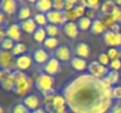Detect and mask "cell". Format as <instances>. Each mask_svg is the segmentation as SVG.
<instances>
[{"mask_svg":"<svg viewBox=\"0 0 121 113\" xmlns=\"http://www.w3.org/2000/svg\"><path fill=\"white\" fill-rule=\"evenodd\" d=\"M99 20L102 23V25H104V27L106 28V31H109L115 24H119V23H117V20H115L111 14L100 15V17H99Z\"/></svg>","mask_w":121,"mask_h":113,"instance_id":"22","label":"cell"},{"mask_svg":"<svg viewBox=\"0 0 121 113\" xmlns=\"http://www.w3.org/2000/svg\"><path fill=\"white\" fill-rule=\"evenodd\" d=\"M121 27H120V24H115L112 28H111V31H113V32H115V33H121L120 32Z\"/></svg>","mask_w":121,"mask_h":113,"instance_id":"49","label":"cell"},{"mask_svg":"<svg viewBox=\"0 0 121 113\" xmlns=\"http://www.w3.org/2000/svg\"><path fill=\"white\" fill-rule=\"evenodd\" d=\"M120 59H121V48H120Z\"/></svg>","mask_w":121,"mask_h":113,"instance_id":"54","label":"cell"},{"mask_svg":"<svg viewBox=\"0 0 121 113\" xmlns=\"http://www.w3.org/2000/svg\"><path fill=\"white\" fill-rule=\"evenodd\" d=\"M65 1L64 0H54L53 1V9L54 11H64Z\"/></svg>","mask_w":121,"mask_h":113,"instance_id":"41","label":"cell"},{"mask_svg":"<svg viewBox=\"0 0 121 113\" xmlns=\"http://www.w3.org/2000/svg\"><path fill=\"white\" fill-rule=\"evenodd\" d=\"M30 113H47V112H46L45 108H39V110H37V111H33V112H30Z\"/></svg>","mask_w":121,"mask_h":113,"instance_id":"50","label":"cell"},{"mask_svg":"<svg viewBox=\"0 0 121 113\" xmlns=\"http://www.w3.org/2000/svg\"><path fill=\"white\" fill-rule=\"evenodd\" d=\"M69 64H71V67L77 72H83L88 68V64H87L86 59H82L79 57H73L72 60L69 61Z\"/></svg>","mask_w":121,"mask_h":113,"instance_id":"19","label":"cell"},{"mask_svg":"<svg viewBox=\"0 0 121 113\" xmlns=\"http://www.w3.org/2000/svg\"><path fill=\"white\" fill-rule=\"evenodd\" d=\"M78 27L80 31H91V27H92V24H93V20L88 19L87 17H83L78 20Z\"/></svg>","mask_w":121,"mask_h":113,"instance_id":"28","label":"cell"},{"mask_svg":"<svg viewBox=\"0 0 121 113\" xmlns=\"http://www.w3.org/2000/svg\"><path fill=\"white\" fill-rule=\"evenodd\" d=\"M32 57H33V60L35 64L38 65H45L49 59H51V55L49 53L47 52V50H45L43 47H39V48H35L32 53Z\"/></svg>","mask_w":121,"mask_h":113,"instance_id":"13","label":"cell"},{"mask_svg":"<svg viewBox=\"0 0 121 113\" xmlns=\"http://www.w3.org/2000/svg\"><path fill=\"white\" fill-rule=\"evenodd\" d=\"M19 7L20 6L15 0H2V1H0V11L6 15L17 14Z\"/></svg>","mask_w":121,"mask_h":113,"instance_id":"11","label":"cell"},{"mask_svg":"<svg viewBox=\"0 0 121 113\" xmlns=\"http://www.w3.org/2000/svg\"><path fill=\"white\" fill-rule=\"evenodd\" d=\"M49 113H56V112H55V111H53V110H52V111H51V112H49Z\"/></svg>","mask_w":121,"mask_h":113,"instance_id":"53","label":"cell"},{"mask_svg":"<svg viewBox=\"0 0 121 113\" xmlns=\"http://www.w3.org/2000/svg\"><path fill=\"white\" fill-rule=\"evenodd\" d=\"M15 60L17 58L11 51L0 50V70L15 71Z\"/></svg>","mask_w":121,"mask_h":113,"instance_id":"5","label":"cell"},{"mask_svg":"<svg viewBox=\"0 0 121 113\" xmlns=\"http://www.w3.org/2000/svg\"><path fill=\"white\" fill-rule=\"evenodd\" d=\"M88 74H91L92 77H94L95 79H99V80H102L104 78H106L107 74L109 73V70L107 66H104L101 65L99 61L94 60V61H91L88 64Z\"/></svg>","mask_w":121,"mask_h":113,"instance_id":"4","label":"cell"},{"mask_svg":"<svg viewBox=\"0 0 121 113\" xmlns=\"http://www.w3.org/2000/svg\"><path fill=\"white\" fill-rule=\"evenodd\" d=\"M47 38H48V36H47V32H46L45 27H38V30H37V31L34 32V34H33L34 41L38 42V44H43Z\"/></svg>","mask_w":121,"mask_h":113,"instance_id":"25","label":"cell"},{"mask_svg":"<svg viewBox=\"0 0 121 113\" xmlns=\"http://www.w3.org/2000/svg\"><path fill=\"white\" fill-rule=\"evenodd\" d=\"M42 71H43V73L53 77V75L60 73V71H61V63L56 58L51 57V59L42 66Z\"/></svg>","mask_w":121,"mask_h":113,"instance_id":"8","label":"cell"},{"mask_svg":"<svg viewBox=\"0 0 121 113\" xmlns=\"http://www.w3.org/2000/svg\"><path fill=\"white\" fill-rule=\"evenodd\" d=\"M0 84H1V86H2L4 90H6V91H13V90H14V85H15L14 74L12 73L8 78H6L5 80H2Z\"/></svg>","mask_w":121,"mask_h":113,"instance_id":"27","label":"cell"},{"mask_svg":"<svg viewBox=\"0 0 121 113\" xmlns=\"http://www.w3.org/2000/svg\"><path fill=\"white\" fill-rule=\"evenodd\" d=\"M46 17H47L48 24H52V25H56V26L61 25V26H64L67 23L64 11H54V9H52L51 12H48L46 14Z\"/></svg>","mask_w":121,"mask_h":113,"instance_id":"10","label":"cell"},{"mask_svg":"<svg viewBox=\"0 0 121 113\" xmlns=\"http://www.w3.org/2000/svg\"><path fill=\"white\" fill-rule=\"evenodd\" d=\"M7 38L12 39L14 42H20L21 39V27L19 24H9L7 27Z\"/></svg>","mask_w":121,"mask_h":113,"instance_id":"15","label":"cell"},{"mask_svg":"<svg viewBox=\"0 0 121 113\" xmlns=\"http://www.w3.org/2000/svg\"><path fill=\"white\" fill-rule=\"evenodd\" d=\"M7 23V19H6V14H4L1 11H0V26H4V24ZM5 27V26H4Z\"/></svg>","mask_w":121,"mask_h":113,"instance_id":"48","label":"cell"},{"mask_svg":"<svg viewBox=\"0 0 121 113\" xmlns=\"http://www.w3.org/2000/svg\"><path fill=\"white\" fill-rule=\"evenodd\" d=\"M62 32L65 33V36L71 39H75L79 34V27H78V24L77 23H73V21H67L64 26H62Z\"/></svg>","mask_w":121,"mask_h":113,"instance_id":"16","label":"cell"},{"mask_svg":"<svg viewBox=\"0 0 121 113\" xmlns=\"http://www.w3.org/2000/svg\"><path fill=\"white\" fill-rule=\"evenodd\" d=\"M12 73H13V72H12V71H8V70H0V82H1L2 80H5L6 78H8Z\"/></svg>","mask_w":121,"mask_h":113,"instance_id":"45","label":"cell"},{"mask_svg":"<svg viewBox=\"0 0 121 113\" xmlns=\"http://www.w3.org/2000/svg\"><path fill=\"white\" fill-rule=\"evenodd\" d=\"M109 14L117 20V23H121V7L115 5V7L112 9V12Z\"/></svg>","mask_w":121,"mask_h":113,"instance_id":"38","label":"cell"},{"mask_svg":"<svg viewBox=\"0 0 121 113\" xmlns=\"http://www.w3.org/2000/svg\"><path fill=\"white\" fill-rule=\"evenodd\" d=\"M98 61H99L101 65H104V66H108V65L111 64V59L108 58V55H107L106 52H101V53L99 54Z\"/></svg>","mask_w":121,"mask_h":113,"instance_id":"36","label":"cell"},{"mask_svg":"<svg viewBox=\"0 0 121 113\" xmlns=\"http://www.w3.org/2000/svg\"><path fill=\"white\" fill-rule=\"evenodd\" d=\"M114 7H115V1H112V0L105 1L104 4H101V7H100V13H101V15H104V14H109Z\"/></svg>","mask_w":121,"mask_h":113,"instance_id":"29","label":"cell"},{"mask_svg":"<svg viewBox=\"0 0 121 113\" xmlns=\"http://www.w3.org/2000/svg\"><path fill=\"white\" fill-rule=\"evenodd\" d=\"M67 106V101L64 97V94H58L55 93L54 98H53V101H52V105L51 107L53 110H58V108H61V107H66Z\"/></svg>","mask_w":121,"mask_h":113,"instance_id":"23","label":"cell"},{"mask_svg":"<svg viewBox=\"0 0 121 113\" xmlns=\"http://www.w3.org/2000/svg\"><path fill=\"white\" fill-rule=\"evenodd\" d=\"M14 79H15V85H14V90L13 92L17 95L20 97H26L30 94L33 85H34V80L32 79V77L26 74V72H19V71H13Z\"/></svg>","mask_w":121,"mask_h":113,"instance_id":"2","label":"cell"},{"mask_svg":"<svg viewBox=\"0 0 121 113\" xmlns=\"http://www.w3.org/2000/svg\"><path fill=\"white\" fill-rule=\"evenodd\" d=\"M33 19H34V21L37 23L38 27H46V26L48 25V20H47L46 14H42V13H38V12H37V13L33 15Z\"/></svg>","mask_w":121,"mask_h":113,"instance_id":"30","label":"cell"},{"mask_svg":"<svg viewBox=\"0 0 121 113\" xmlns=\"http://www.w3.org/2000/svg\"><path fill=\"white\" fill-rule=\"evenodd\" d=\"M34 9L38 13L47 14L48 12H51L53 9V1H51V0H38L34 4Z\"/></svg>","mask_w":121,"mask_h":113,"instance_id":"18","label":"cell"},{"mask_svg":"<svg viewBox=\"0 0 121 113\" xmlns=\"http://www.w3.org/2000/svg\"><path fill=\"white\" fill-rule=\"evenodd\" d=\"M0 113H5V111H4V108L0 106Z\"/></svg>","mask_w":121,"mask_h":113,"instance_id":"52","label":"cell"},{"mask_svg":"<svg viewBox=\"0 0 121 113\" xmlns=\"http://www.w3.org/2000/svg\"><path fill=\"white\" fill-rule=\"evenodd\" d=\"M104 42L107 45V46H111V47H120L121 48V33H115L113 31H106L104 34Z\"/></svg>","mask_w":121,"mask_h":113,"instance_id":"9","label":"cell"},{"mask_svg":"<svg viewBox=\"0 0 121 113\" xmlns=\"http://www.w3.org/2000/svg\"><path fill=\"white\" fill-rule=\"evenodd\" d=\"M91 32L95 36H99V34H104L106 32V28L104 27L102 23L99 20V19H95L93 20V24H92V27H91Z\"/></svg>","mask_w":121,"mask_h":113,"instance_id":"26","label":"cell"},{"mask_svg":"<svg viewBox=\"0 0 121 113\" xmlns=\"http://www.w3.org/2000/svg\"><path fill=\"white\" fill-rule=\"evenodd\" d=\"M109 113H121V104H117V105L112 106Z\"/></svg>","mask_w":121,"mask_h":113,"instance_id":"46","label":"cell"},{"mask_svg":"<svg viewBox=\"0 0 121 113\" xmlns=\"http://www.w3.org/2000/svg\"><path fill=\"white\" fill-rule=\"evenodd\" d=\"M78 1L77 0H65V8L64 11H72L77 6Z\"/></svg>","mask_w":121,"mask_h":113,"instance_id":"42","label":"cell"},{"mask_svg":"<svg viewBox=\"0 0 121 113\" xmlns=\"http://www.w3.org/2000/svg\"><path fill=\"white\" fill-rule=\"evenodd\" d=\"M20 27H21V31H24L25 33H27V34H34V32L38 30V25H37V23L34 21V19L33 18H31V19H27V20H25V21H21L20 24Z\"/></svg>","mask_w":121,"mask_h":113,"instance_id":"20","label":"cell"},{"mask_svg":"<svg viewBox=\"0 0 121 113\" xmlns=\"http://www.w3.org/2000/svg\"><path fill=\"white\" fill-rule=\"evenodd\" d=\"M41 101H42V100H41L37 94H32V93H31V94H28V95H26V97L24 98L22 104L30 110V112H33V111H37V110L41 108L40 107Z\"/></svg>","mask_w":121,"mask_h":113,"instance_id":"12","label":"cell"},{"mask_svg":"<svg viewBox=\"0 0 121 113\" xmlns=\"http://www.w3.org/2000/svg\"><path fill=\"white\" fill-rule=\"evenodd\" d=\"M107 85L114 87V85H118L120 82V72L118 71H109V73L107 74L106 78L102 79Z\"/></svg>","mask_w":121,"mask_h":113,"instance_id":"21","label":"cell"},{"mask_svg":"<svg viewBox=\"0 0 121 113\" xmlns=\"http://www.w3.org/2000/svg\"><path fill=\"white\" fill-rule=\"evenodd\" d=\"M12 112L13 113H30V110H28L22 103H19V104L14 105Z\"/></svg>","mask_w":121,"mask_h":113,"instance_id":"37","label":"cell"},{"mask_svg":"<svg viewBox=\"0 0 121 113\" xmlns=\"http://www.w3.org/2000/svg\"><path fill=\"white\" fill-rule=\"evenodd\" d=\"M45 30H46V32H47V36L51 38H56L60 34V32H61V30L59 28V26L52 25V24H48V25L45 27Z\"/></svg>","mask_w":121,"mask_h":113,"instance_id":"32","label":"cell"},{"mask_svg":"<svg viewBox=\"0 0 121 113\" xmlns=\"http://www.w3.org/2000/svg\"><path fill=\"white\" fill-rule=\"evenodd\" d=\"M107 55L108 58L112 60H115V59H120V48H117V47H109L107 50Z\"/></svg>","mask_w":121,"mask_h":113,"instance_id":"34","label":"cell"},{"mask_svg":"<svg viewBox=\"0 0 121 113\" xmlns=\"http://www.w3.org/2000/svg\"><path fill=\"white\" fill-rule=\"evenodd\" d=\"M113 99L121 100V85L113 87Z\"/></svg>","mask_w":121,"mask_h":113,"instance_id":"43","label":"cell"},{"mask_svg":"<svg viewBox=\"0 0 121 113\" xmlns=\"http://www.w3.org/2000/svg\"><path fill=\"white\" fill-rule=\"evenodd\" d=\"M15 44H17V42H14L12 39L5 38V39L0 42V50H2V51H11V52H12V50L14 48Z\"/></svg>","mask_w":121,"mask_h":113,"instance_id":"33","label":"cell"},{"mask_svg":"<svg viewBox=\"0 0 121 113\" xmlns=\"http://www.w3.org/2000/svg\"><path fill=\"white\" fill-rule=\"evenodd\" d=\"M34 64V60H33V57L32 54H22L20 57L17 58L15 60V71H19V72H26L27 70H30Z\"/></svg>","mask_w":121,"mask_h":113,"instance_id":"6","label":"cell"},{"mask_svg":"<svg viewBox=\"0 0 121 113\" xmlns=\"http://www.w3.org/2000/svg\"><path fill=\"white\" fill-rule=\"evenodd\" d=\"M42 45H43V48H45V50H47V51H53V52L60 46L58 38H51V37L47 38Z\"/></svg>","mask_w":121,"mask_h":113,"instance_id":"24","label":"cell"},{"mask_svg":"<svg viewBox=\"0 0 121 113\" xmlns=\"http://www.w3.org/2000/svg\"><path fill=\"white\" fill-rule=\"evenodd\" d=\"M120 104H121V103H120Z\"/></svg>","mask_w":121,"mask_h":113,"instance_id":"56","label":"cell"},{"mask_svg":"<svg viewBox=\"0 0 121 113\" xmlns=\"http://www.w3.org/2000/svg\"><path fill=\"white\" fill-rule=\"evenodd\" d=\"M5 38H7V30H6V27H1L0 28V42Z\"/></svg>","mask_w":121,"mask_h":113,"instance_id":"47","label":"cell"},{"mask_svg":"<svg viewBox=\"0 0 121 113\" xmlns=\"http://www.w3.org/2000/svg\"><path fill=\"white\" fill-rule=\"evenodd\" d=\"M26 51H27V46H26L25 44H22V42H17L15 46H14V48L12 50V53L14 54L15 58H18V57H20V55H22V54H26Z\"/></svg>","mask_w":121,"mask_h":113,"instance_id":"31","label":"cell"},{"mask_svg":"<svg viewBox=\"0 0 121 113\" xmlns=\"http://www.w3.org/2000/svg\"><path fill=\"white\" fill-rule=\"evenodd\" d=\"M115 5L119 6V7H121V0H117V1H115Z\"/></svg>","mask_w":121,"mask_h":113,"instance_id":"51","label":"cell"},{"mask_svg":"<svg viewBox=\"0 0 121 113\" xmlns=\"http://www.w3.org/2000/svg\"><path fill=\"white\" fill-rule=\"evenodd\" d=\"M64 13H65V18H66L67 21L75 23V20H78V17H77L74 9H72V11H64Z\"/></svg>","mask_w":121,"mask_h":113,"instance_id":"39","label":"cell"},{"mask_svg":"<svg viewBox=\"0 0 121 113\" xmlns=\"http://www.w3.org/2000/svg\"><path fill=\"white\" fill-rule=\"evenodd\" d=\"M86 6H87V8H89V9L98 11V9H100L101 4H100L99 0H86Z\"/></svg>","mask_w":121,"mask_h":113,"instance_id":"35","label":"cell"},{"mask_svg":"<svg viewBox=\"0 0 121 113\" xmlns=\"http://www.w3.org/2000/svg\"><path fill=\"white\" fill-rule=\"evenodd\" d=\"M54 77L46 73H40L34 80V87L37 88V91H39L42 95L54 92Z\"/></svg>","mask_w":121,"mask_h":113,"instance_id":"3","label":"cell"},{"mask_svg":"<svg viewBox=\"0 0 121 113\" xmlns=\"http://www.w3.org/2000/svg\"><path fill=\"white\" fill-rule=\"evenodd\" d=\"M96 15H98V13H96V11H94V9H89V8H87L86 9V14H85V17H87L88 19H91V20H95V18H96Z\"/></svg>","mask_w":121,"mask_h":113,"instance_id":"44","label":"cell"},{"mask_svg":"<svg viewBox=\"0 0 121 113\" xmlns=\"http://www.w3.org/2000/svg\"><path fill=\"white\" fill-rule=\"evenodd\" d=\"M62 94L72 113H107L113 106V87L88 73L73 78Z\"/></svg>","mask_w":121,"mask_h":113,"instance_id":"1","label":"cell"},{"mask_svg":"<svg viewBox=\"0 0 121 113\" xmlns=\"http://www.w3.org/2000/svg\"><path fill=\"white\" fill-rule=\"evenodd\" d=\"M109 68H111V71H118V72H121V59L112 60L111 64H109Z\"/></svg>","mask_w":121,"mask_h":113,"instance_id":"40","label":"cell"},{"mask_svg":"<svg viewBox=\"0 0 121 113\" xmlns=\"http://www.w3.org/2000/svg\"><path fill=\"white\" fill-rule=\"evenodd\" d=\"M74 54L75 57H79L82 59H88L91 55V46L83 41L77 42L74 46Z\"/></svg>","mask_w":121,"mask_h":113,"instance_id":"14","label":"cell"},{"mask_svg":"<svg viewBox=\"0 0 121 113\" xmlns=\"http://www.w3.org/2000/svg\"><path fill=\"white\" fill-rule=\"evenodd\" d=\"M32 14H33V8L27 4H22V5H20V7L17 12V19L21 23L27 19H31Z\"/></svg>","mask_w":121,"mask_h":113,"instance_id":"17","label":"cell"},{"mask_svg":"<svg viewBox=\"0 0 121 113\" xmlns=\"http://www.w3.org/2000/svg\"><path fill=\"white\" fill-rule=\"evenodd\" d=\"M120 82H121V72H120Z\"/></svg>","mask_w":121,"mask_h":113,"instance_id":"55","label":"cell"},{"mask_svg":"<svg viewBox=\"0 0 121 113\" xmlns=\"http://www.w3.org/2000/svg\"><path fill=\"white\" fill-rule=\"evenodd\" d=\"M54 58H56L60 63H67V61H71L72 58H73V52L71 50V47L68 45H60L54 52Z\"/></svg>","mask_w":121,"mask_h":113,"instance_id":"7","label":"cell"}]
</instances>
